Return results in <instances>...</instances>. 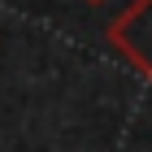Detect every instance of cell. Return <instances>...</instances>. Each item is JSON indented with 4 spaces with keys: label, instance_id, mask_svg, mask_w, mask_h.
<instances>
[{
    "label": "cell",
    "instance_id": "6da1fadb",
    "mask_svg": "<svg viewBox=\"0 0 152 152\" xmlns=\"http://www.w3.org/2000/svg\"><path fill=\"white\" fill-rule=\"evenodd\" d=\"M109 44L139 78L152 83V0H135L109 22Z\"/></svg>",
    "mask_w": 152,
    "mask_h": 152
},
{
    "label": "cell",
    "instance_id": "7a4b0ae2",
    "mask_svg": "<svg viewBox=\"0 0 152 152\" xmlns=\"http://www.w3.org/2000/svg\"><path fill=\"white\" fill-rule=\"evenodd\" d=\"M83 4H104V0H83Z\"/></svg>",
    "mask_w": 152,
    "mask_h": 152
}]
</instances>
